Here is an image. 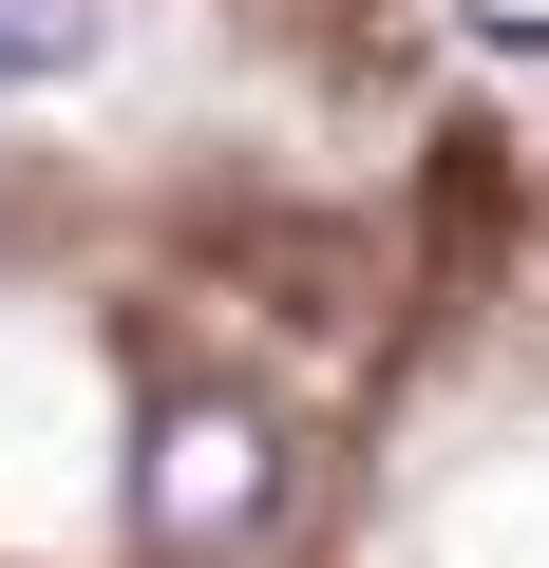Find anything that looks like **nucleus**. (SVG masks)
<instances>
[{"label":"nucleus","instance_id":"f257e3e1","mask_svg":"<svg viewBox=\"0 0 549 568\" xmlns=\"http://www.w3.org/2000/svg\"><path fill=\"white\" fill-rule=\"evenodd\" d=\"M265 474H285V455H265V417H246V398H171V417H152L133 511H152V549H227V530L265 511Z\"/></svg>","mask_w":549,"mask_h":568},{"label":"nucleus","instance_id":"f03ea898","mask_svg":"<svg viewBox=\"0 0 549 568\" xmlns=\"http://www.w3.org/2000/svg\"><path fill=\"white\" fill-rule=\"evenodd\" d=\"M95 0H0V95H58V77H95Z\"/></svg>","mask_w":549,"mask_h":568}]
</instances>
